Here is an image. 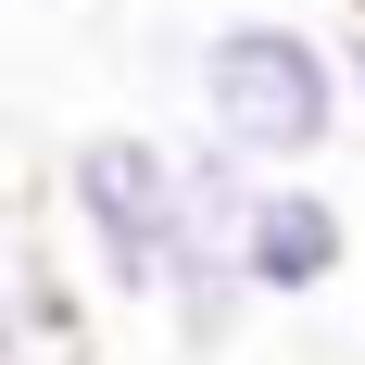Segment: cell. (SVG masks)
Returning a JSON list of instances; mask_svg holds the SVG:
<instances>
[{
	"label": "cell",
	"mask_w": 365,
	"mask_h": 365,
	"mask_svg": "<svg viewBox=\"0 0 365 365\" xmlns=\"http://www.w3.org/2000/svg\"><path fill=\"white\" fill-rule=\"evenodd\" d=\"M189 113H202V139H227L240 164L302 177V164L353 126V63H340V38L290 26V13H227V26H202V51H189Z\"/></svg>",
	"instance_id": "obj_1"
},
{
	"label": "cell",
	"mask_w": 365,
	"mask_h": 365,
	"mask_svg": "<svg viewBox=\"0 0 365 365\" xmlns=\"http://www.w3.org/2000/svg\"><path fill=\"white\" fill-rule=\"evenodd\" d=\"M51 189H63V227L88 240L101 290L139 302V315H164V290L215 252L202 189H189V139H151V126H88V139H63V177H51ZM227 252H240V240H227Z\"/></svg>",
	"instance_id": "obj_2"
},
{
	"label": "cell",
	"mask_w": 365,
	"mask_h": 365,
	"mask_svg": "<svg viewBox=\"0 0 365 365\" xmlns=\"http://www.w3.org/2000/svg\"><path fill=\"white\" fill-rule=\"evenodd\" d=\"M0 365H88V340H13Z\"/></svg>",
	"instance_id": "obj_5"
},
{
	"label": "cell",
	"mask_w": 365,
	"mask_h": 365,
	"mask_svg": "<svg viewBox=\"0 0 365 365\" xmlns=\"http://www.w3.org/2000/svg\"><path fill=\"white\" fill-rule=\"evenodd\" d=\"M340 63H353V101H365V13L340 26Z\"/></svg>",
	"instance_id": "obj_6"
},
{
	"label": "cell",
	"mask_w": 365,
	"mask_h": 365,
	"mask_svg": "<svg viewBox=\"0 0 365 365\" xmlns=\"http://www.w3.org/2000/svg\"><path fill=\"white\" fill-rule=\"evenodd\" d=\"M340 13H365V0H340Z\"/></svg>",
	"instance_id": "obj_7"
},
{
	"label": "cell",
	"mask_w": 365,
	"mask_h": 365,
	"mask_svg": "<svg viewBox=\"0 0 365 365\" xmlns=\"http://www.w3.org/2000/svg\"><path fill=\"white\" fill-rule=\"evenodd\" d=\"M240 264H252L264 302H315V290H340V264H353V215H340V189H315V177H264L252 215H240Z\"/></svg>",
	"instance_id": "obj_3"
},
{
	"label": "cell",
	"mask_w": 365,
	"mask_h": 365,
	"mask_svg": "<svg viewBox=\"0 0 365 365\" xmlns=\"http://www.w3.org/2000/svg\"><path fill=\"white\" fill-rule=\"evenodd\" d=\"M13 340H76V290L51 264V227L26 189H0V353Z\"/></svg>",
	"instance_id": "obj_4"
}]
</instances>
